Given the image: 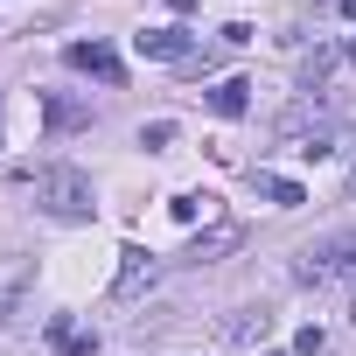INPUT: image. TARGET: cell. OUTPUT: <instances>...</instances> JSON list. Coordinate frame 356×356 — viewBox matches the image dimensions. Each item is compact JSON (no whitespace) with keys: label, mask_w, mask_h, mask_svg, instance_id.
I'll return each instance as SVG.
<instances>
[{"label":"cell","mask_w":356,"mask_h":356,"mask_svg":"<svg viewBox=\"0 0 356 356\" xmlns=\"http://www.w3.org/2000/svg\"><path fill=\"white\" fill-rule=\"evenodd\" d=\"M35 203H42L49 217H63V224H77V217H91V210H98V196H91V175H84V168H70V161H49V168H35Z\"/></svg>","instance_id":"1"},{"label":"cell","mask_w":356,"mask_h":356,"mask_svg":"<svg viewBox=\"0 0 356 356\" xmlns=\"http://www.w3.org/2000/svg\"><path fill=\"white\" fill-rule=\"evenodd\" d=\"M349 273H356V231H335V238H321L293 259V280H307V286H328V280H349Z\"/></svg>","instance_id":"2"},{"label":"cell","mask_w":356,"mask_h":356,"mask_svg":"<svg viewBox=\"0 0 356 356\" xmlns=\"http://www.w3.org/2000/svg\"><path fill=\"white\" fill-rule=\"evenodd\" d=\"M29 280H35V266H29V259L0 252V328H8V321L22 314V293H29Z\"/></svg>","instance_id":"3"},{"label":"cell","mask_w":356,"mask_h":356,"mask_svg":"<svg viewBox=\"0 0 356 356\" xmlns=\"http://www.w3.org/2000/svg\"><path fill=\"white\" fill-rule=\"evenodd\" d=\"M154 280H161V259H154V252H140V245H126V252H119V280H112V293H119V300H133V293H140V286H154Z\"/></svg>","instance_id":"4"},{"label":"cell","mask_w":356,"mask_h":356,"mask_svg":"<svg viewBox=\"0 0 356 356\" xmlns=\"http://www.w3.org/2000/svg\"><path fill=\"white\" fill-rule=\"evenodd\" d=\"M133 49H140V56H154V63H189V49H196V42H189V29H140V35H133Z\"/></svg>","instance_id":"5"},{"label":"cell","mask_w":356,"mask_h":356,"mask_svg":"<svg viewBox=\"0 0 356 356\" xmlns=\"http://www.w3.org/2000/svg\"><path fill=\"white\" fill-rule=\"evenodd\" d=\"M63 63H70V70H84V77H105V84H119V77H126V70H119V56H112L105 42H70V49H63Z\"/></svg>","instance_id":"6"},{"label":"cell","mask_w":356,"mask_h":356,"mask_svg":"<svg viewBox=\"0 0 356 356\" xmlns=\"http://www.w3.org/2000/svg\"><path fill=\"white\" fill-rule=\"evenodd\" d=\"M252 189H259L273 210H300V203H307V189H300V182H286V175H273V168H252Z\"/></svg>","instance_id":"7"},{"label":"cell","mask_w":356,"mask_h":356,"mask_svg":"<svg viewBox=\"0 0 356 356\" xmlns=\"http://www.w3.org/2000/svg\"><path fill=\"white\" fill-rule=\"evenodd\" d=\"M335 63H342V49H314V56H300V98H321L328 77H335Z\"/></svg>","instance_id":"8"},{"label":"cell","mask_w":356,"mask_h":356,"mask_svg":"<svg viewBox=\"0 0 356 356\" xmlns=\"http://www.w3.org/2000/svg\"><path fill=\"white\" fill-rule=\"evenodd\" d=\"M210 112H217V119H245V112H252V84H245V77L210 84Z\"/></svg>","instance_id":"9"},{"label":"cell","mask_w":356,"mask_h":356,"mask_svg":"<svg viewBox=\"0 0 356 356\" xmlns=\"http://www.w3.org/2000/svg\"><path fill=\"white\" fill-rule=\"evenodd\" d=\"M49 349H63V356H91V349H98V335H91V328H77L70 314H49Z\"/></svg>","instance_id":"10"},{"label":"cell","mask_w":356,"mask_h":356,"mask_svg":"<svg viewBox=\"0 0 356 356\" xmlns=\"http://www.w3.org/2000/svg\"><path fill=\"white\" fill-rule=\"evenodd\" d=\"M49 126H56V133H77V126H91V105H77V98H49Z\"/></svg>","instance_id":"11"},{"label":"cell","mask_w":356,"mask_h":356,"mask_svg":"<svg viewBox=\"0 0 356 356\" xmlns=\"http://www.w3.org/2000/svg\"><path fill=\"white\" fill-rule=\"evenodd\" d=\"M231 245H238V224H217L210 238H196V245H189V259L203 266V259H217V252H231Z\"/></svg>","instance_id":"12"},{"label":"cell","mask_w":356,"mask_h":356,"mask_svg":"<svg viewBox=\"0 0 356 356\" xmlns=\"http://www.w3.org/2000/svg\"><path fill=\"white\" fill-rule=\"evenodd\" d=\"M266 328H273V314H266V307H245V314H231V342H259Z\"/></svg>","instance_id":"13"},{"label":"cell","mask_w":356,"mask_h":356,"mask_svg":"<svg viewBox=\"0 0 356 356\" xmlns=\"http://www.w3.org/2000/svg\"><path fill=\"white\" fill-rule=\"evenodd\" d=\"M168 140H175V119H154V126H140V147H147V154H161Z\"/></svg>","instance_id":"14"},{"label":"cell","mask_w":356,"mask_h":356,"mask_svg":"<svg viewBox=\"0 0 356 356\" xmlns=\"http://www.w3.org/2000/svg\"><path fill=\"white\" fill-rule=\"evenodd\" d=\"M203 203H210V196H168V210H175V224H196V217H203Z\"/></svg>","instance_id":"15"},{"label":"cell","mask_w":356,"mask_h":356,"mask_svg":"<svg viewBox=\"0 0 356 356\" xmlns=\"http://www.w3.org/2000/svg\"><path fill=\"white\" fill-rule=\"evenodd\" d=\"M293 349H300V356H321V349H328V335H321V328H314V321H307V328H300V335H293Z\"/></svg>","instance_id":"16"},{"label":"cell","mask_w":356,"mask_h":356,"mask_svg":"<svg viewBox=\"0 0 356 356\" xmlns=\"http://www.w3.org/2000/svg\"><path fill=\"white\" fill-rule=\"evenodd\" d=\"M335 8H342V22H356V0H335Z\"/></svg>","instance_id":"17"},{"label":"cell","mask_w":356,"mask_h":356,"mask_svg":"<svg viewBox=\"0 0 356 356\" xmlns=\"http://www.w3.org/2000/svg\"><path fill=\"white\" fill-rule=\"evenodd\" d=\"M168 8H175V15H189V8H196V0H168Z\"/></svg>","instance_id":"18"},{"label":"cell","mask_w":356,"mask_h":356,"mask_svg":"<svg viewBox=\"0 0 356 356\" xmlns=\"http://www.w3.org/2000/svg\"><path fill=\"white\" fill-rule=\"evenodd\" d=\"M342 56H349V63H356V35H349V42H342Z\"/></svg>","instance_id":"19"},{"label":"cell","mask_w":356,"mask_h":356,"mask_svg":"<svg viewBox=\"0 0 356 356\" xmlns=\"http://www.w3.org/2000/svg\"><path fill=\"white\" fill-rule=\"evenodd\" d=\"M349 196H356V175H349Z\"/></svg>","instance_id":"20"},{"label":"cell","mask_w":356,"mask_h":356,"mask_svg":"<svg viewBox=\"0 0 356 356\" xmlns=\"http://www.w3.org/2000/svg\"><path fill=\"white\" fill-rule=\"evenodd\" d=\"M266 356H286V349H266Z\"/></svg>","instance_id":"21"}]
</instances>
